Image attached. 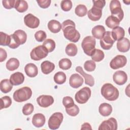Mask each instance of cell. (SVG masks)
Segmentation results:
<instances>
[{"label":"cell","mask_w":130,"mask_h":130,"mask_svg":"<svg viewBox=\"0 0 130 130\" xmlns=\"http://www.w3.org/2000/svg\"><path fill=\"white\" fill-rule=\"evenodd\" d=\"M61 29L64 37L71 42H77L80 38V34L76 29V25L72 20L68 19L61 24Z\"/></svg>","instance_id":"6da1fadb"},{"label":"cell","mask_w":130,"mask_h":130,"mask_svg":"<svg viewBox=\"0 0 130 130\" xmlns=\"http://www.w3.org/2000/svg\"><path fill=\"white\" fill-rule=\"evenodd\" d=\"M101 92L103 97L109 101H114L119 96V91L111 83H106L102 87Z\"/></svg>","instance_id":"7a4b0ae2"},{"label":"cell","mask_w":130,"mask_h":130,"mask_svg":"<svg viewBox=\"0 0 130 130\" xmlns=\"http://www.w3.org/2000/svg\"><path fill=\"white\" fill-rule=\"evenodd\" d=\"M32 95V91L29 87H23L16 90L13 94V99L17 102H23L29 100Z\"/></svg>","instance_id":"3957f363"},{"label":"cell","mask_w":130,"mask_h":130,"mask_svg":"<svg viewBox=\"0 0 130 130\" xmlns=\"http://www.w3.org/2000/svg\"><path fill=\"white\" fill-rule=\"evenodd\" d=\"M109 7L111 15L116 17L120 22L123 18L124 13L120 2L117 0H112L110 2Z\"/></svg>","instance_id":"277c9868"},{"label":"cell","mask_w":130,"mask_h":130,"mask_svg":"<svg viewBox=\"0 0 130 130\" xmlns=\"http://www.w3.org/2000/svg\"><path fill=\"white\" fill-rule=\"evenodd\" d=\"M95 40L92 36H87L84 38L82 42L81 46L86 55L90 56L91 53L95 49Z\"/></svg>","instance_id":"5b68a950"},{"label":"cell","mask_w":130,"mask_h":130,"mask_svg":"<svg viewBox=\"0 0 130 130\" xmlns=\"http://www.w3.org/2000/svg\"><path fill=\"white\" fill-rule=\"evenodd\" d=\"M48 53V51L43 45H39L32 49L30 53V56L32 60H40L45 58Z\"/></svg>","instance_id":"8992f818"},{"label":"cell","mask_w":130,"mask_h":130,"mask_svg":"<svg viewBox=\"0 0 130 130\" xmlns=\"http://www.w3.org/2000/svg\"><path fill=\"white\" fill-rule=\"evenodd\" d=\"M91 93V90L89 87H84L77 92L75 96V100L79 104H85L89 99Z\"/></svg>","instance_id":"52a82bcc"},{"label":"cell","mask_w":130,"mask_h":130,"mask_svg":"<svg viewBox=\"0 0 130 130\" xmlns=\"http://www.w3.org/2000/svg\"><path fill=\"white\" fill-rule=\"evenodd\" d=\"M63 118V114L60 112H55L53 113L49 118L48 124V127L51 129H58Z\"/></svg>","instance_id":"ba28073f"},{"label":"cell","mask_w":130,"mask_h":130,"mask_svg":"<svg viewBox=\"0 0 130 130\" xmlns=\"http://www.w3.org/2000/svg\"><path fill=\"white\" fill-rule=\"evenodd\" d=\"M115 41L113 39L111 31H107L105 32L103 37L100 39V45L102 49L109 50L112 46Z\"/></svg>","instance_id":"9c48e42d"},{"label":"cell","mask_w":130,"mask_h":130,"mask_svg":"<svg viewBox=\"0 0 130 130\" xmlns=\"http://www.w3.org/2000/svg\"><path fill=\"white\" fill-rule=\"evenodd\" d=\"M126 62L127 59L125 56L118 55L111 60L110 63V66L111 69L116 70L124 67Z\"/></svg>","instance_id":"30bf717a"},{"label":"cell","mask_w":130,"mask_h":130,"mask_svg":"<svg viewBox=\"0 0 130 130\" xmlns=\"http://www.w3.org/2000/svg\"><path fill=\"white\" fill-rule=\"evenodd\" d=\"M117 122L116 119L111 117L106 120L103 121L99 127V130H116Z\"/></svg>","instance_id":"8fae6325"},{"label":"cell","mask_w":130,"mask_h":130,"mask_svg":"<svg viewBox=\"0 0 130 130\" xmlns=\"http://www.w3.org/2000/svg\"><path fill=\"white\" fill-rule=\"evenodd\" d=\"M24 22L27 27L31 28H36L40 24V20L32 14L29 13L24 16Z\"/></svg>","instance_id":"7c38bea8"},{"label":"cell","mask_w":130,"mask_h":130,"mask_svg":"<svg viewBox=\"0 0 130 130\" xmlns=\"http://www.w3.org/2000/svg\"><path fill=\"white\" fill-rule=\"evenodd\" d=\"M114 82L118 85L124 84L127 80V76L126 73L123 71H117L113 75Z\"/></svg>","instance_id":"4fadbf2b"},{"label":"cell","mask_w":130,"mask_h":130,"mask_svg":"<svg viewBox=\"0 0 130 130\" xmlns=\"http://www.w3.org/2000/svg\"><path fill=\"white\" fill-rule=\"evenodd\" d=\"M37 102L40 107L47 108L53 104L54 99L50 95H41L37 98Z\"/></svg>","instance_id":"5bb4252c"},{"label":"cell","mask_w":130,"mask_h":130,"mask_svg":"<svg viewBox=\"0 0 130 130\" xmlns=\"http://www.w3.org/2000/svg\"><path fill=\"white\" fill-rule=\"evenodd\" d=\"M88 17L92 21H96L100 19L102 15V9L92 6L87 12Z\"/></svg>","instance_id":"9a60e30c"},{"label":"cell","mask_w":130,"mask_h":130,"mask_svg":"<svg viewBox=\"0 0 130 130\" xmlns=\"http://www.w3.org/2000/svg\"><path fill=\"white\" fill-rule=\"evenodd\" d=\"M83 78L80 75L78 74H74L70 77L69 84L72 87L77 88L83 84Z\"/></svg>","instance_id":"2e32d148"},{"label":"cell","mask_w":130,"mask_h":130,"mask_svg":"<svg viewBox=\"0 0 130 130\" xmlns=\"http://www.w3.org/2000/svg\"><path fill=\"white\" fill-rule=\"evenodd\" d=\"M76 71L78 73H80L84 78L85 79V83L87 85H89L90 86L92 87L94 84V80L93 77L89 74H87L85 73L82 68L80 66H78L76 68Z\"/></svg>","instance_id":"e0dca14e"},{"label":"cell","mask_w":130,"mask_h":130,"mask_svg":"<svg viewBox=\"0 0 130 130\" xmlns=\"http://www.w3.org/2000/svg\"><path fill=\"white\" fill-rule=\"evenodd\" d=\"M24 76L21 72H16L12 74L10 77V81L13 85H19L23 83Z\"/></svg>","instance_id":"ac0fdd59"},{"label":"cell","mask_w":130,"mask_h":130,"mask_svg":"<svg viewBox=\"0 0 130 130\" xmlns=\"http://www.w3.org/2000/svg\"><path fill=\"white\" fill-rule=\"evenodd\" d=\"M45 117L42 113L35 114L32 118V123L35 127H37L43 126L45 123Z\"/></svg>","instance_id":"d6986e66"},{"label":"cell","mask_w":130,"mask_h":130,"mask_svg":"<svg viewBox=\"0 0 130 130\" xmlns=\"http://www.w3.org/2000/svg\"><path fill=\"white\" fill-rule=\"evenodd\" d=\"M116 46L118 51L121 52H126L129 49V41L127 38H123L122 39L118 41Z\"/></svg>","instance_id":"ffe728a7"},{"label":"cell","mask_w":130,"mask_h":130,"mask_svg":"<svg viewBox=\"0 0 130 130\" xmlns=\"http://www.w3.org/2000/svg\"><path fill=\"white\" fill-rule=\"evenodd\" d=\"M24 71L26 75L30 78L36 77L38 73V69L37 67L32 63H27L25 66Z\"/></svg>","instance_id":"44dd1931"},{"label":"cell","mask_w":130,"mask_h":130,"mask_svg":"<svg viewBox=\"0 0 130 130\" xmlns=\"http://www.w3.org/2000/svg\"><path fill=\"white\" fill-rule=\"evenodd\" d=\"M111 34L113 39L115 41H119L124 38L125 35V31L122 27L117 26L112 29Z\"/></svg>","instance_id":"7402d4cb"},{"label":"cell","mask_w":130,"mask_h":130,"mask_svg":"<svg viewBox=\"0 0 130 130\" xmlns=\"http://www.w3.org/2000/svg\"><path fill=\"white\" fill-rule=\"evenodd\" d=\"M105 32L106 31L104 26L100 25L95 26L91 30L93 37L97 39H101Z\"/></svg>","instance_id":"603a6c76"},{"label":"cell","mask_w":130,"mask_h":130,"mask_svg":"<svg viewBox=\"0 0 130 130\" xmlns=\"http://www.w3.org/2000/svg\"><path fill=\"white\" fill-rule=\"evenodd\" d=\"M41 68L42 73L47 75L50 74L54 70L55 65L53 63L48 60H45L42 62Z\"/></svg>","instance_id":"cb8c5ba5"},{"label":"cell","mask_w":130,"mask_h":130,"mask_svg":"<svg viewBox=\"0 0 130 130\" xmlns=\"http://www.w3.org/2000/svg\"><path fill=\"white\" fill-rule=\"evenodd\" d=\"M99 111L100 114L102 116H108L112 112V107L109 104L104 103L100 105Z\"/></svg>","instance_id":"d4e9b609"},{"label":"cell","mask_w":130,"mask_h":130,"mask_svg":"<svg viewBox=\"0 0 130 130\" xmlns=\"http://www.w3.org/2000/svg\"><path fill=\"white\" fill-rule=\"evenodd\" d=\"M48 28L50 31L54 34L59 32L61 29V24L56 20H51L48 23Z\"/></svg>","instance_id":"484cf974"},{"label":"cell","mask_w":130,"mask_h":130,"mask_svg":"<svg viewBox=\"0 0 130 130\" xmlns=\"http://www.w3.org/2000/svg\"><path fill=\"white\" fill-rule=\"evenodd\" d=\"M13 88V85L8 79H3L0 83V89L2 92L4 93H7L10 92Z\"/></svg>","instance_id":"4316f807"},{"label":"cell","mask_w":130,"mask_h":130,"mask_svg":"<svg viewBox=\"0 0 130 130\" xmlns=\"http://www.w3.org/2000/svg\"><path fill=\"white\" fill-rule=\"evenodd\" d=\"M105 23L109 28L113 29L117 26H118L120 21L116 17L112 15H110L107 18L105 21Z\"/></svg>","instance_id":"83f0119b"},{"label":"cell","mask_w":130,"mask_h":130,"mask_svg":"<svg viewBox=\"0 0 130 130\" xmlns=\"http://www.w3.org/2000/svg\"><path fill=\"white\" fill-rule=\"evenodd\" d=\"M19 61L16 58H11L7 62L6 66L7 69L10 71H13L17 69L19 66Z\"/></svg>","instance_id":"f1b7e54d"},{"label":"cell","mask_w":130,"mask_h":130,"mask_svg":"<svg viewBox=\"0 0 130 130\" xmlns=\"http://www.w3.org/2000/svg\"><path fill=\"white\" fill-rule=\"evenodd\" d=\"M90 56L93 61L100 62L104 59L105 54L103 51L95 48L94 50L91 53Z\"/></svg>","instance_id":"f546056e"},{"label":"cell","mask_w":130,"mask_h":130,"mask_svg":"<svg viewBox=\"0 0 130 130\" xmlns=\"http://www.w3.org/2000/svg\"><path fill=\"white\" fill-rule=\"evenodd\" d=\"M14 7L18 12L23 13L27 10L28 4L25 1L16 0Z\"/></svg>","instance_id":"4dcf8cb0"},{"label":"cell","mask_w":130,"mask_h":130,"mask_svg":"<svg viewBox=\"0 0 130 130\" xmlns=\"http://www.w3.org/2000/svg\"><path fill=\"white\" fill-rule=\"evenodd\" d=\"M65 51L68 55L70 56H74L77 54L78 49L75 44L73 43H70L66 46Z\"/></svg>","instance_id":"1f68e13d"},{"label":"cell","mask_w":130,"mask_h":130,"mask_svg":"<svg viewBox=\"0 0 130 130\" xmlns=\"http://www.w3.org/2000/svg\"><path fill=\"white\" fill-rule=\"evenodd\" d=\"M53 79L56 84H62L66 82L67 77L65 73L63 72H58L55 74Z\"/></svg>","instance_id":"d6a6232c"},{"label":"cell","mask_w":130,"mask_h":130,"mask_svg":"<svg viewBox=\"0 0 130 130\" xmlns=\"http://www.w3.org/2000/svg\"><path fill=\"white\" fill-rule=\"evenodd\" d=\"M75 14L79 17H83L86 15L87 13V9L86 7L82 4L78 5L75 10Z\"/></svg>","instance_id":"836d02e7"},{"label":"cell","mask_w":130,"mask_h":130,"mask_svg":"<svg viewBox=\"0 0 130 130\" xmlns=\"http://www.w3.org/2000/svg\"><path fill=\"white\" fill-rule=\"evenodd\" d=\"M58 65L59 68L63 70H67L71 67L72 62L68 58H62L59 61Z\"/></svg>","instance_id":"e575fe53"},{"label":"cell","mask_w":130,"mask_h":130,"mask_svg":"<svg viewBox=\"0 0 130 130\" xmlns=\"http://www.w3.org/2000/svg\"><path fill=\"white\" fill-rule=\"evenodd\" d=\"M1 42L0 45L1 46H9L11 42V36L8 34L2 31L0 32Z\"/></svg>","instance_id":"d590c367"},{"label":"cell","mask_w":130,"mask_h":130,"mask_svg":"<svg viewBox=\"0 0 130 130\" xmlns=\"http://www.w3.org/2000/svg\"><path fill=\"white\" fill-rule=\"evenodd\" d=\"M42 45L47 49L49 52H52L55 48V43L54 41L51 39H48L45 40Z\"/></svg>","instance_id":"8d00e7d4"},{"label":"cell","mask_w":130,"mask_h":130,"mask_svg":"<svg viewBox=\"0 0 130 130\" xmlns=\"http://www.w3.org/2000/svg\"><path fill=\"white\" fill-rule=\"evenodd\" d=\"M66 111L67 113L71 116H76L79 113V108L76 104H74L73 105L66 108Z\"/></svg>","instance_id":"74e56055"},{"label":"cell","mask_w":130,"mask_h":130,"mask_svg":"<svg viewBox=\"0 0 130 130\" xmlns=\"http://www.w3.org/2000/svg\"><path fill=\"white\" fill-rule=\"evenodd\" d=\"M12 104V100L9 96H4L1 98V109L7 108Z\"/></svg>","instance_id":"f35d334b"},{"label":"cell","mask_w":130,"mask_h":130,"mask_svg":"<svg viewBox=\"0 0 130 130\" xmlns=\"http://www.w3.org/2000/svg\"><path fill=\"white\" fill-rule=\"evenodd\" d=\"M14 33L18 38L21 43V45H22L26 42L27 39V35L24 30L21 29H18L16 30Z\"/></svg>","instance_id":"ab89813d"},{"label":"cell","mask_w":130,"mask_h":130,"mask_svg":"<svg viewBox=\"0 0 130 130\" xmlns=\"http://www.w3.org/2000/svg\"><path fill=\"white\" fill-rule=\"evenodd\" d=\"M84 69L87 72H92L94 71L96 68V64L93 60H87L84 64Z\"/></svg>","instance_id":"60d3db41"},{"label":"cell","mask_w":130,"mask_h":130,"mask_svg":"<svg viewBox=\"0 0 130 130\" xmlns=\"http://www.w3.org/2000/svg\"><path fill=\"white\" fill-rule=\"evenodd\" d=\"M72 2L70 0H63L60 3L61 9L66 12L70 11L72 9Z\"/></svg>","instance_id":"b9f144b4"},{"label":"cell","mask_w":130,"mask_h":130,"mask_svg":"<svg viewBox=\"0 0 130 130\" xmlns=\"http://www.w3.org/2000/svg\"><path fill=\"white\" fill-rule=\"evenodd\" d=\"M34 107L31 103H27L24 105L22 108V113L25 115H29L34 111Z\"/></svg>","instance_id":"7bdbcfd3"},{"label":"cell","mask_w":130,"mask_h":130,"mask_svg":"<svg viewBox=\"0 0 130 130\" xmlns=\"http://www.w3.org/2000/svg\"><path fill=\"white\" fill-rule=\"evenodd\" d=\"M47 35L46 32L43 30H39L35 34V38L36 40L39 42H42L45 41L46 39Z\"/></svg>","instance_id":"ee69618b"},{"label":"cell","mask_w":130,"mask_h":130,"mask_svg":"<svg viewBox=\"0 0 130 130\" xmlns=\"http://www.w3.org/2000/svg\"><path fill=\"white\" fill-rule=\"evenodd\" d=\"M62 104L65 108H68L73 105L74 104V102L71 96H67L63 98Z\"/></svg>","instance_id":"f6af8a7d"},{"label":"cell","mask_w":130,"mask_h":130,"mask_svg":"<svg viewBox=\"0 0 130 130\" xmlns=\"http://www.w3.org/2000/svg\"><path fill=\"white\" fill-rule=\"evenodd\" d=\"M15 0H3L2 4L3 6L6 9H11L15 7Z\"/></svg>","instance_id":"bcb514c9"},{"label":"cell","mask_w":130,"mask_h":130,"mask_svg":"<svg viewBox=\"0 0 130 130\" xmlns=\"http://www.w3.org/2000/svg\"><path fill=\"white\" fill-rule=\"evenodd\" d=\"M37 2L41 8L46 9L50 6L51 1L50 0H37Z\"/></svg>","instance_id":"7dc6e473"},{"label":"cell","mask_w":130,"mask_h":130,"mask_svg":"<svg viewBox=\"0 0 130 130\" xmlns=\"http://www.w3.org/2000/svg\"><path fill=\"white\" fill-rule=\"evenodd\" d=\"M93 6L97 7L98 8L102 9L106 4V2L104 0H98V1H92Z\"/></svg>","instance_id":"c3c4849f"},{"label":"cell","mask_w":130,"mask_h":130,"mask_svg":"<svg viewBox=\"0 0 130 130\" xmlns=\"http://www.w3.org/2000/svg\"><path fill=\"white\" fill-rule=\"evenodd\" d=\"M7 57V53L5 50L0 48V62L4 61Z\"/></svg>","instance_id":"681fc988"},{"label":"cell","mask_w":130,"mask_h":130,"mask_svg":"<svg viewBox=\"0 0 130 130\" xmlns=\"http://www.w3.org/2000/svg\"><path fill=\"white\" fill-rule=\"evenodd\" d=\"M81 129H92V128L89 123L86 122V123H83L82 125Z\"/></svg>","instance_id":"f907efd6"},{"label":"cell","mask_w":130,"mask_h":130,"mask_svg":"<svg viewBox=\"0 0 130 130\" xmlns=\"http://www.w3.org/2000/svg\"><path fill=\"white\" fill-rule=\"evenodd\" d=\"M123 2H124V3H126V2H124V1H123ZM128 2V3H127V4H128V5H129V2H130V1H128V2Z\"/></svg>","instance_id":"816d5d0a"}]
</instances>
